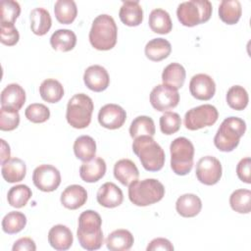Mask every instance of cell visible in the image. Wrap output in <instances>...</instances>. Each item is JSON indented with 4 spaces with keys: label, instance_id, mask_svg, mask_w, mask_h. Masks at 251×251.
Wrapping results in <instances>:
<instances>
[{
    "label": "cell",
    "instance_id": "obj_45",
    "mask_svg": "<svg viewBox=\"0 0 251 251\" xmlns=\"http://www.w3.org/2000/svg\"><path fill=\"white\" fill-rule=\"evenodd\" d=\"M236 174L241 181L248 184L251 183V160L249 157H245L238 162Z\"/></svg>",
    "mask_w": 251,
    "mask_h": 251
},
{
    "label": "cell",
    "instance_id": "obj_43",
    "mask_svg": "<svg viewBox=\"0 0 251 251\" xmlns=\"http://www.w3.org/2000/svg\"><path fill=\"white\" fill-rule=\"evenodd\" d=\"M20 124V115L18 111L2 108L0 109V129L11 131L18 127Z\"/></svg>",
    "mask_w": 251,
    "mask_h": 251
},
{
    "label": "cell",
    "instance_id": "obj_41",
    "mask_svg": "<svg viewBox=\"0 0 251 251\" xmlns=\"http://www.w3.org/2000/svg\"><path fill=\"white\" fill-rule=\"evenodd\" d=\"M25 118L34 124H41L50 118V110L41 103H32L28 105L25 111Z\"/></svg>",
    "mask_w": 251,
    "mask_h": 251
},
{
    "label": "cell",
    "instance_id": "obj_8",
    "mask_svg": "<svg viewBox=\"0 0 251 251\" xmlns=\"http://www.w3.org/2000/svg\"><path fill=\"white\" fill-rule=\"evenodd\" d=\"M213 6L208 0H190L180 3L176 17L184 26H194L210 20Z\"/></svg>",
    "mask_w": 251,
    "mask_h": 251
},
{
    "label": "cell",
    "instance_id": "obj_34",
    "mask_svg": "<svg viewBox=\"0 0 251 251\" xmlns=\"http://www.w3.org/2000/svg\"><path fill=\"white\" fill-rule=\"evenodd\" d=\"M54 13L59 23L70 25L76 18V4L74 0H58L54 5Z\"/></svg>",
    "mask_w": 251,
    "mask_h": 251
},
{
    "label": "cell",
    "instance_id": "obj_37",
    "mask_svg": "<svg viewBox=\"0 0 251 251\" xmlns=\"http://www.w3.org/2000/svg\"><path fill=\"white\" fill-rule=\"evenodd\" d=\"M26 225V217L25 214L12 211L6 214L2 220V229L8 234H15L25 228Z\"/></svg>",
    "mask_w": 251,
    "mask_h": 251
},
{
    "label": "cell",
    "instance_id": "obj_33",
    "mask_svg": "<svg viewBox=\"0 0 251 251\" xmlns=\"http://www.w3.org/2000/svg\"><path fill=\"white\" fill-rule=\"evenodd\" d=\"M41 98L48 103H57L64 96V87L60 81L54 78L43 80L39 86Z\"/></svg>",
    "mask_w": 251,
    "mask_h": 251
},
{
    "label": "cell",
    "instance_id": "obj_48",
    "mask_svg": "<svg viewBox=\"0 0 251 251\" xmlns=\"http://www.w3.org/2000/svg\"><path fill=\"white\" fill-rule=\"evenodd\" d=\"M1 157H0V161H1V165L4 164L6 161H8L9 159H11V150H10V146L9 144L4 140L1 139Z\"/></svg>",
    "mask_w": 251,
    "mask_h": 251
},
{
    "label": "cell",
    "instance_id": "obj_27",
    "mask_svg": "<svg viewBox=\"0 0 251 251\" xmlns=\"http://www.w3.org/2000/svg\"><path fill=\"white\" fill-rule=\"evenodd\" d=\"M29 20L31 31L39 36L46 34L52 25L50 13L44 8L37 7L32 9L29 14Z\"/></svg>",
    "mask_w": 251,
    "mask_h": 251
},
{
    "label": "cell",
    "instance_id": "obj_16",
    "mask_svg": "<svg viewBox=\"0 0 251 251\" xmlns=\"http://www.w3.org/2000/svg\"><path fill=\"white\" fill-rule=\"evenodd\" d=\"M25 103V91L18 83L8 84L1 92V107L18 111Z\"/></svg>",
    "mask_w": 251,
    "mask_h": 251
},
{
    "label": "cell",
    "instance_id": "obj_46",
    "mask_svg": "<svg viewBox=\"0 0 251 251\" xmlns=\"http://www.w3.org/2000/svg\"><path fill=\"white\" fill-rule=\"evenodd\" d=\"M146 250L147 251H155V250L173 251L174 250V245L167 238L157 237V238H154L153 240L150 241V243L148 244Z\"/></svg>",
    "mask_w": 251,
    "mask_h": 251
},
{
    "label": "cell",
    "instance_id": "obj_21",
    "mask_svg": "<svg viewBox=\"0 0 251 251\" xmlns=\"http://www.w3.org/2000/svg\"><path fill=\"white\" fill-rule=\"evenodd\" d=\"M119 17L122 23L127 26L139 25L143 21V10L139 1H123Z\"/></svg>",
    "mask_w": 251,
    "mask_h": 251
},
{
    "label": "cell",
    "instance_id": "obj_2",
    "mask_svg": "<svg viewBox=\"0 0 251 251\" xmlns=\"http://www.w3.org/2000/svg\"><path fill=\"white\" fill-rule=\"evenodd\" d=\"M118 38V27L113 17L107 14L97 16L89 31V41L92 47L100 51L112 49Z\"/></svg>",
    "mask_w": 251,
    "mask_h": 251
},
{
    "label": "cell",
    "instance_id": "obj_40",
    "mask_svg": "<svg viewBox=\"0 0 251 251\" xmlns=\"http://www.w3.org/2000/svg\"><path fill=\"white\" fill-rule=\"evenodd\" d=\"M1 8V25H14L16 20L21 14V6L14 0H2Z\"/></svg>",
    "mask_w": 251,
    "mask_h": 251
},
{
    "label": "cell",
    "instance_id": "obj_38",
    "mask_svg": "<svg viewBox=\"0 0 251 251\" xmlns=\"http://www.w3.org/2000/svg\"><path fill=\"white\" fill-rule=\"evenodd\" d=\"M229 204L233 211L239 214H248L251 211V191L236 189L229 197Z\"/></svg>",
    "mask_w": 251,
    "mask_h": 251
},
{
    "label": "cell",
    "instance_id": "obj_5",
    "mask_svg": "<svg viewBox=\"0 0 251 251\" xmlns=\"http://www.w3.org/2000/svg\"><path fill=\"white\" fill-rule=\"evenodd\" d=\"M246 123L237 117L225 119L214 137L215 146L223 152H231L239 144L241 136L245 133Z\"/></svg>",
    "mask_w": 251,
    "mask_h": 251
},
{
    "label": "cell",
    "instance_id": "obj_23",
    "mask_svg": "<svg viewBox=\"0 0 251 251\" xmlns=\"http://www.w3.org/2000/svg\"><path fill=\"white\" fill-rule=\"evenodd\" d=\"M115 177L124 185L128 186L138 179L139 172L136 165L129 159H121L114 166Z\"/></svg>",
    "mask_w": 251,
    "mask_h": 251
},
{
    "label": "cell",
    "instance_id": "obj_11",
    "mask_svg": "<svg viewBox=\"0 0 251 251\" xmlns=\"http://www.w3.org/2000/svg\"><path fill=\"white\" fill-rule=\"evenodd\" d=\"M196 177L205 185H214L222 177L221 162L213 156H204L196 164Z\"/></svg>",
    "mask_w": 251,
    "mask_h": 251
},
{
    "label": "cell",
    "instance_id": "obj_7",
    "mask_svg": "<svg viewBox=\"0 0 251 251\" xmlns=\"http://www.w3.org/2000/svg\"><path fill=\"white\" fill-rule=\"evenodd\" d=\"M171 168L176 175L185 176L193 167L194 146L186 137H177L170 145Z\"/></svg>",
    "mask_w": 251,
    "mask_h": 251
},
{
    "label": "cell",
    "instance_id": "obj_22",
    "mask_svg": "<svg viewBox=\"0 0 251 251\" xmlns=\"http://www.w3.org/2000/svg\"><path fill=\"white\" fill-rule=\"evenodd\" d=\"M202 209L201 199L193 193H185L179 196L176 202V212L184 218L197 216Z\"/></svg>",
    "mask_w": 251,
    "mask_h": 251
},
{
    "label": "cell",
    "instance_id": "obj_35",
    "mask_svg": "<svg viewBox=\"0 0 251 251\" xmlns=\"http://www.w3.org/2000/svg\"><path fill=\"white\" fill-rule=\"evenodd\" d=\"M156 132L155 124L152 118L148 116H138L130 124L129 134L135 139L139 136H154Z\"/></svg>",
    "mask_w": 251,
    "mask_h": 251
},
{
    "label": "cell",
    "instance_id": "obj_9",
    "mask_svg": "<svg viewBox=\"0 0 251 251\" xmlns=\"http://www.w3.org/2000/svg\"><path fill=\"white\" fill-rule=\"evenodd\" d=\"M219 117L218 110L211 104H204L188 110L184 115V126L189 130H197L213 126Z\"/></svg>",
    "mask_w": 251,
    "mask_h": 251
},
{
    "label": "cell",
    "instance_id": "obj_19",
    "mask_svg": "<svg viewBox=\"0 0 251 251\" xmlns=\"http://www.w3.org/2000/svg\"><path fill=\"white\" fill-rule=\"evenodd\" d=\"M48 242L55 250L64 251L71 248L74 242V236L67 226L56 225L48 232Z\"/></svg>",
    "mask_w": 251,
    "mask_h": 251
},
{
    "label": "cell",
    "instance_id": "obj_3",
    "mask_svg": "<svg viewBox=\"0 0 251 251\" xmlns=\"http://www.w3.org/2000/svg\"><path fill=\"white\" fill-rule=\"evenodd\" d=\"M132 151L146 171H160L165 164V152L152 136H139L132 142Z\"/></svg>",
    "mask_w": 251,
    "mask_h": 251
},
{
    "label": "cell",
    "instance_id": "obj_12",
    "mask_svg": "<svg viewBox=\"0 0 251 251\" xmlns=\"http://www.w3.org/2000/svg\"><path fill=\"white\" fill-rule=\"evenodd\" d=\"M178 102V91L165 84L156 85L150 93V103L159 112H167L176 107Z\"/></svg>",
    "mask_w": 251,
    "mask_h": 251
},
{
    "label": "cell",
    "instance_id": "obj_24",
    "mask_svg": "<svg viewBox=\"0 0 251 251\" xmlns=\"http://www.w3.org/2000/svg\"><path fill=\"white\" fill-rule=\"evenodd\" d=\"M1 173L3 178L10 183L22 181L26 174L25 163L20 158H11L2 164Z\"/></svg>",
    "mask_w": 251,
    "mask_h": 251
},
{
    "label": "cell",
    "instance_id": "obj_44",
    "mask_svg": "<svg viewBox=\"0 0 251 251\" xmlns=\"http://www.w3.org/2000/svg\"><path fill=\"white\" fill-rule=\"evenodd\" d=\"M20 34L14 25H1L0 27V41L7 46H13L18 43Z\"/></svg>",
    "mask_w": 251,
    "mask_h": 251
},
{
    "label": "cell",
    "instance_id": "obj_13",
    "mask_svg": "<svg viewBox=\"0 0 251 251\" xmlns=\"http://www.w3.org/2000/svg\"><path fill=\"white\" fill-rule=\"evenodd\" d=\"M126 120V111L117 104H106L98 113L99 124L108 129L120 128Z\"/></svg>",
    "mask_w": 251,
    "mask_h": 251
},
{
    "label": "cell",
    "instance_id": "obj_15",
    "mask_svg": "<svg viewBox=\"0 0 251 251\" xmlns=\"http://www.w3.org/2000/svg\"><path fill=\"white\" fill-rule=\"evenodd\" d=\"M84 84L92 91H104L110 83V76L107 70L100 65L88 67L83 74Z\"/></svg>",
    "mask_w": 251,
    "mask_h": 251
},
{
    "label": "cell",
    "instance_id": "obj_32",
    "mask_svg": "<svg viewBox=\"0 0 251 251\" xmlns=\"http://www.w3.org/2000/svg\"><path fill=\"white\" fill-rule=\"evenodd\" d=\"M74 152L75 157L82 162L90 161L96 154V142L89 135L78 136L74 143Z\"/></svg>",
    "mask_w": 251,
    "mask_h": 251
},
{
    "label": "cell",
    "instance_id": "obj_28",
    "mask_svg": "<svg viewBox=\"0 0 251 251\" xmlns=\"http://www.w3.org/2000/svg\"><path fill=\"white\" fill-rule=\"evenodd\" d=\"M144 52L149 60L159 62L169 57L172 52V45L165 38H153L146 43Z\"/></svg>",
    "mask_w": 251,
    "mask_h": 251
},
{
    "label": "cell",
    "instance_id": "obj_14",
    "mask_svg": "<svg viewBox=\"0 0 251 251\" xmlns=\"http://www.w3.org/2000/svg\"><path fill=\"white\" fill-rule=\"evenodd\" d=\"M189 91L194 98L207 101L214 96L216 92V83L210 75L206 74H197L190 79Z\"/></svg>",
    "mask_w": 251,
    "mask_h": 251
},
{
    "label": "cell",
    "instance_id": "obj_18",
    "mask_svg": "<svg viewBox=\"0 0 251 251\" xmlns=\"http://www.w3.org/2000/svg\"><path fill=\"white\" fill-rule=\"evenodd\" d=\"M86 200L87 191L83 186L78 184H72L66 187L60 198L62 205L70 210H75L82 207Z\"/></svg>",
    "mask_w": 251,
    "mask_h": 251
},
{
    "label": "cell",
    "instance_id": "obj_6",
    "mask_svg": "<svg viewBox=\"0 0 251 251\" xmlns=\"http://www.w3.org/2000/svg\"><path fill=\"white\" fill-rule=\"evenodd\" d=\"M93 109V101L88 95L84 93L75 94L67 105V122L75 128H85L91 122Z\"/></svg>",
    "mask_w": 251,
    "mask_h": 251
},
{
    "label": "cell",
    "instance_id": "obj_29",
    "mask_svg": "<svg viewBox=\"0 0 251 251\" xmlns=\"http://www.w3.org/2000/svg\"><path fill=\"white\" fill-rule=\"evenodd\" d=\"M50 44L53 49L61 51V52H68L74 49L76 44V35L75 33L67 28L57 29L55 32L52 33L50 37Z\"/></svg>",
    "mask_w": 251,
    "mask_h": 251
},
{
    "label": "cell",
    "instance_id": "obj_20",
    "mask_svg": "<svg viewBox=\"0 0 251 251\" xmlns=\"http://www.w3.org/2000/svg\"><path fill=\"white\" fill-rule=\"evenodd\" d=\"M106 163L100 157H94L90 161L83 162L79 168V176L85 182H96L105 176Z\"/></svg>",
    "mask_w": 251,
    "mask_h": 251
},
{
    "label": "cell",
    "instance_id": "obj_47",
    "mask_svg": "<svg viewBox=\"0 0 251 251\" xmlns=\"http://www.w3.org/2000/svg\"><path fill=\"white\" fill-rule=\"evenodd\" d=\"M13 251H22V250H27V251H35L36 245L33 239L30 237H22L15 241L13 247Z\"/></svg>",
    "mask_w": 251,
    "mask_h": 251
},
{
    "label": "cell",
    "instance_id": "obj_31",
    "mask_svg": "<svg viewBox=\"0 0 251 251\" xmlns=\"http://www.w3.org/2000/svg\"><path fill=\"white\" fill-rule=\"evenodd\" d=\"M242 14V7L238 0H223L219 5V17L227 25H235Z\"/></svg>",
    "mask_w": 251,
    "mask_h": 251
},
{
    "label": "cell",
    "instance_id": "obj_30",
    "mask_svg": "<svg viewBox=\"0 0 251 251\" xmlns=\"http://www.w3.org/2000/svg\"><path fill=\"white\" fill-rule=\"evenodd\" d=\"M148 24L152 31L160 34H167L173 28V23L170 14L161 8H157L151 11Z\"/></svg>",
    "mask_w": 251,
    "mask_h": 251
},
{
    "label": "cell",
    "instance_id": "obj_17",
    "mask_svg": "<svg viewBox=\"0 0 251 251\" xmlns=\"http://www.w3.org/2000/svg\"><path fill=\"white\" fill-rule=\"evenodd\" d=\"M96 199L105 208H115L123 203L124 194L118 185L108 181L100 186L96 194Z\"/></svg>",
    "mask_w": 251,
    "mask_h": 251
},
{
    "label": "cell",
    "instance_id": "obj_4",
    "mask_svg": "<svg viewBox=\"0 0 251 251\" xmlns=\"http://www.w3.org/2000/svg\"><path fill=\"white\" fill-rule=\"evenodd\" d=\"M165 196V187L156 178L135 180L128 185V198L136 206L145 207L157 203Z\"/></svg>",
    "mask_w": 251,
    "mask_h": 251
},
{
    "label": "cell",
    "instance_id": "obj_39",
    "mask_svg": "<svg viewBox=\"0 0 251 251\" xmlns=\"http://www.w3.org/2000/svg\"><path fill=\"white\" fill-rule=\"evenodd\" d=\"M32 195L31 189L25 184H18L11 187L7 194V200L10 206L22 208L25 206Z\"/></svg>",
    "mask_w": 251,
    "mask_h": 251
},
{
    "label": "cell",
    "instance_id": "obj_42",
    "mask_svg": "<svg viewBox=\"0 0 251 251\" xmlns=\"http://www.w3.org/2000/svg\"><path fill=\"white\" fill-rule=\"evenodd\" d=\"M181 126V119L177 113L165 112L160 118V128L164 134L176 133Z\"/></svg>",
    "mask_w": 251,
    "mask_h": 251
},
{
    "label": "cell",
    "instance_id": "obj_1",
    "mask_svg": "<svg viewBox=\"0 0 251 251\" xmlns=\"http://www.w3.org/2000/svg\"><path fill=\"white\" fill-rule=\"evenodd\" d=\"M101 226L102 219L97 212L86 210L79 215L76 236L82 248L89 251L101 248L104 242Z\"/></svg>",
    "mask_w": 251,
    "mask_h": 251
},
{
    "label": "cell",
    "instance_id": "obj_10",
    "mask_svg": "<svg viewBox=\"0 0 251 251\" xmlns=\"http://www.w3.org/2000/svg\"><path fill=\"white\" fill-rule=\"evenodd\" d=\"M32 181L39 190L51 192L59 187L61 183V174L54 166L43 164L34 169Z\"/></svg>",
    "mask_w": 251,
    "mask_h": 251
},
{
    "label": "cell",
    "instance_id": "obj_36",
    "mask_svg": "<svg viewBox=\"0 0 251 251\" xmlns=\"http://www.w3.org/2000/svg\"><path fill=\"white\" fill-rule=\"evenodd\" d=\"M226 103L227 105L236 111L244 110L249 101V96L246 89L241 85H233L226 92Z\"/></svg>",
    "mask_w": 251,
    "mask_h": 251
},
{
    "label": "cell",
    "instance_id": "obj_26",
    "mask_svg": "<svg viewBox=\"0 0 251 251\" xmlns=\"http://www.w3.org/2000/svg\"><path fill=\"white\" fill-rule=\"evenodd\" d=\"M185 69L178 63L169 64L162 73L163 84L172 87L176 90L181 88L185 81Z\"/></svg>",
    "mask_w": 251,
    "mask_h": 251
},
{
    "label": "cell",
    "instance_id": "obj_25",
    "mask_svg": "<svg viewBox=\"0 0 251 251\" xmlns=\"http://www.w3.org/2000/svg\"><path fill=\"white\" fill-rule=\"evenodd\" d=\"M133 242H134V238L131 232L124 228H120L112 231L105 240L107 248L112 251L129 250L133 245Z\"/></svg>",
    "mask_w": 251,
    "mask_h": 251
}]
</instances>
